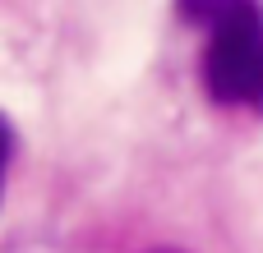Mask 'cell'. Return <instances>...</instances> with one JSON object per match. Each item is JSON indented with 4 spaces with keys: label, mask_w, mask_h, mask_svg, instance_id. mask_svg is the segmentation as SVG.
Returning <instances> with one entry per match:
<instances>
[{
    "label": "cell",
    "mask_w": 263,
    "mask_h": 253,
    "mask_svg": "<svg viewBox=\"0 0 263 253\" xmlns=\"http://www.w3.org/2000/svg\"><path fill=\"white\" fill-rule=\"evenodd\" d=\"M180 14L208 28L203 78L222 106L263 101V9L259 0H180Z\"/></svg>",
    "instance_id": "obj_1"
},
{
    "label": "cell",
    "mask_w": 263,
    "mask_h": 253,
    "mask_svg": "<svg viewBox=\"0 0 263 253\" xmlns=\"http://www.w3.org/2000/svg\"><path fill=\"white\" fill-rule=\"evenodd\" d=\"M9 147H14V134H9V124H5V115H0V184H5V166H9Z\"/></svg>",
    "instance_id": "obj_2"
}]
</instances>
